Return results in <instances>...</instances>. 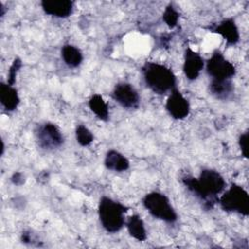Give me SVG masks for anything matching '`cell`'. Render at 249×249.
Segmentation results:
<instances>
[{"label":"cell","mask_w":249,"mask_h":249,"mask_svg":"<svg viewBox=\"0 0 249 249\" xmlns=\"http://www.w3.org/2000/svg\"><path fill=\"white\" fill-rule=\"evenodd\" d=\"M183 184L195 196L204 201L207 208H212L218 201L217 195L226 188L224 177L214 169L201 170L198 178L186 176L182 178Z\"/></svg>","instance_id":"1"},{"label":"cell","mask_w":249,"mask_h":249,"mask_svg":"<svg viewBox=\"0 0 249 249\" xmlns=\"http://www.w3.org/2000/svg\"><path fill=\"white\" fill-rule=\"evenodd\" d=\"M142 74L147 87L155 93L164 94L176 88V77L167 66L158 62H146Z\"/></svg>","instance_id":"2"},{"label":"cell","mask_w":249,"mask_h":249,"mask_svg":"<svg viewBox=\"0 0 249 249\" xmlns=\"http://www.w3.org/2000/svg\"><path fill=\"white\" fill-rule=\"evenodd\" d=\"M75 134H76L77 142L83 147L89 146L93 141L92 132L87 126H85L83 124H79L76 127Z\"/></svg>","instance_id":"19"},{"label":"cell","mask_w":249,"mask_h":249,"mask_svg":"<svg viewBox=\"0 0 249 249\" xmlns=\"http://www.w3.org/2000/svg\"><path fill=\"white\" fill-rule=\"evenodd\" d=\"M143 205L155 218L167 223L177 220V213L171 206L168 197L159 192H151L143 197Z\"/></svg>","instance_id":"4"},{"label":"cell","mask_w":249,"mask_h":249,"mask_svg":"<svg viewBox=\"0 0 249 249\" xmlns=\"http://www.w3.org/2000/svg\"><path fill=\"white\" fill-rule=\"evenodd\" d=\"M113 98L124 108L137 109L140 103L138 92L134 87L128 83H119L113 90Z\"/></svg>","instance_id":"8"},{"label":"cell","mask_w":249,"mask_h":249,"mask_svg":"<svg viewBox=\"0 0 249 249\" xmlns=\"http://www.w3.org/2000/svg\"><path fill=\"white\" fill-rule=\"evenodd\" d=\"M162 19L164 20L166 25L170 28H173L177 25L178 19H179V13L175 10L172 4H169L164 9V12L162 14Z\"/></svg>","instance_id":"20"},{"label":"cell","mask_w":249,"mask_h":249,"mask_svg":"<svg viewBox=\"0 0 249 249\" xmlns=\"http://www.w3.org/2000/svg\"><path fill=\"white\" fill-rule=\"evenodd\" d=\"M218 201L224 211L236 212L243 216L249 214V195L239 185L231 184Z\"/></svg>","instance_id":"5"},{"label":"cell","mask_w":249,"mask_h":249,"mask_svg":"<svg viewBox=\"0 0 249 249\" xmlns=\"http://www.w3.org/2000/svg\"><path fill=\"white\" fill-rule=\"evenodd\" d=\"M61 57L69 67H78L83 61L82 52L73 45H64L61 49Z\"/></svg>","instance_id":"18"},{"label":"cell","mask_w":249,"mask_h":249,"mask_svg":"<svg viewBox=\"0 0 249 249\" xmlns=\"http://www.w3.org/2000/svg\"><path fill=\"white\" fill-rule=\"evenodd\" d=\"M165 109L176 120H183L190 114L189 101L176 88L171 90L165 103Z\"/></svg>","instance_id":"9"},{"label":"cell","mask_w":249,"mask_h":249,"mask_svg":"<svg viewBox=\"0 0 249 249\" xmlns=\"http://www.w3.org/2000/svg\"><path fill=\"white\" fill-rule=\"evenodd\" d=\"M203 66L204 61L201 55L191 48H187L185 51L183 63V71L186 78L190 81L196 80L199 76Z\"/></svg>","instance_id":"10"},{"label":"cell","mask_w":249,"mask_h":249,"mask_svg":"<svg viewBox=\"0 0 249 249\" xmlns=\"http://www.w3.org/2000/svg\"><path fill=\"white\" fill-rule=\"evenodd\" d=\"M206 71L212 80L217 81L231 80L235 75L234 65L226 59L224 54L218 50L214 51L210 58L207 60Z\"/></svg>","instance_id":"6"},{"label":"cell","mask_w":249,"mask_h":249,"mask_svg":"<svg viewBox=\"0 0 249 249\" xmlns=\"http://www.w3.org/2000/svg\"><path fill=\"white\" fill-rule=\"evenodd\" d=\"M21 66H22V63H21V60L19 58H16L13 61L12 65L10 66L9 72H8V84L9 85L13 86L16 83L17 74L19 71V69L21 68Z\"/></svg>","instance_id":"21"},{"label":"cell","mask_w":249,"mask_h":249,"mask_svg":"<svg viewBox=\"0 0 249 249\" xmlns=\"http://www.w3.org/2000/svg\"><path fill=\"white\" fill-rule=\"evenodd\" d=\"M127 231L131 237L138 241H144L147 238V231L141 217L137 214L130 216L125 222Z\"/></svg>","instance_id":"15"},{"label":"cell","mask_w":249,"mask_h":249,"mask_svg":"<svg viewBox=\"0 0 249 249\" xmlns=\"http://www.w3.org/2000/svg\"><path fill=\"white\" fill-rule=\"evenodd\" d=\"M35 240H36V238H35V236L33 235V233L30 231H23L21 233V241L23 243L31 244V243L35 242Z\"/></svg>","instance_id":"23"},{"label":"cell","mask_w":249,"mask_h":249,"mask_svg":"<svg viewBox=\"0 0 249 249\" xmlns=\"http://www.w3.org/2000/svg\"><path fill=\"white\" fill-rule=\"evenodd\" d=\"M239 148L241 150V154L244 158H248V132L245 131L242 134H240L238 139Z\"/></svg>","instance_id":"22"},{"label":"cell","mask_w":249,"mask_h":249,"mask_svg":"<svg viewBox=\"0 0 249 249\" xmlns=\"http://www.w3.org/2000/svg\"><path fill=\"white\" fill-rule=\"evenodd\" d=\"M35 136L38 145L45 150L57 149L64 142L63 135L59 128L50 122L40 124L35 130Z\"/></svg>","instance_id":"7"},{"label":"cell","mask_w":249,"mask_h":249,"mask_svg":"<svg viewBox=\"0 0 249 249\" xmlns=\"http://www.w3.org/2000/svg\"><path fill=\"white\" fill-rule=\"evenodd\" d=\"M128 207L108 196H102L98 205V216L106 231L115 233L125 224L124 213Z\"/></svg>","instance_id":"3"},{"label":"cell","mask_w":249,"mask_h":249,"mask_svg":"<svg viewBox=\"0 0 249 249\" xmlns=\"http://www.w3.org/2000/svg\"><path fill=\"white\" fill-rule=\"evenodd\" d=\"M104 164L107 169L117 172H123L129 168V160L116 150H110L107 152Z\"/></svg>","instance_id":"14"},{"label":"cell","mask_w":249,"mask_h":249,"mask_svg":"<svg viewBox=\"0 0 249 249\" xmlns=\"http://www.w3.org/2000/svg\"><path fill=\"white\" fill-rule=\"evenodd\" d=\"M0 101L6 111L12 112L16 110L19 104V96L18 90L8 83L0 84Z\"/></svg>","instance_id":"13"},{"label":"cell","mask_w":249,"mask_h":249,"mask_svg":"<svg viewBox=\"0 0 249 249\" xmlns=\"http://www.w3.org/2000/svg\"><path fill=\"white\" fill-rule=\"evenodd\" d=\"M209 89L212 95L219 99H228L234 90L233 84L231 80H224V81H217L211 80L209 85Z\"/></svg>","instance_id":"16"},{"label":"cell","mask_w":249,"mask_h":249,"mask_svg":"<svg viewBox=\"0 0 249 249\" xmlns=\"http://www.w3.org/2000/svg\"><path fill=\"white\" fill-rule=\"evenodd\" d=\"M41 7L47 15L63 18L71 16L74 3L70 0H43Z\"/></svg>","instance_id":"11"},{"label":"cell","mask_w":249,"mask_h":249,"mask_svg":"<svg viewBox=\"0 0 249 249\" xmlns=\"http://www.w3.org/2000/svg\"><path fill=\"white\" fill-rule=\"evenodd\" d=\"M213 31L220 34L228 45H235L239 41V31L232 18L223 19L213 28Z\"/></svg>","instance_id":"12"},{"label":"cell","mask_w":249,"mask_h":249,"mask_svg":"<svg viewBox=\"0 0 249 249\" xmlns=\"http://www.w3.org/2000/svg\"><path fill=\"white\" fill-rule=\"evenodd\" d=\"M12 182L17 185V186H20L22 185L24 182H25V179H24V176L21 172H15L11 178Z\"/></svg>","instance_id":"24"},{"label":"cell","mask_w":249,"mask_h":249,"mask_svg":"<svg viewBox=\"0 0 249 249\" xmlns=\"http://www.w3.org/2000/svg\"><path fill=\"white\" fill-rule=\"evenodd\" d=\"M89 107L91 112L101 121H108L109 119V107L107 103L104 101L103 97L95 93L89 100Z\"/></svg>","instance_id":"17"}]
</instances>
